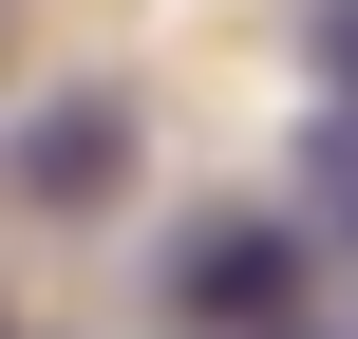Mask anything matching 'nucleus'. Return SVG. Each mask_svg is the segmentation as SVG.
Here are the masks:
<instances>
[{"label":"nucleus","mask_w":358,"mask_h":339,"mask_svg":"<svg viewBox=\"0 0 358 339\" xmlns=\"http://www.w3.org/2000/svg\"><path fill=\"white\" fill-rule=\"evenodd\" d=\"M170 283H189V321H283V302H302V245H283V226H189Z\"/></svg>","instance_id":"f257e3e1"},{"label":"nucleus","mask_w":358,"mask_h":339,"mask_svg":"<svg viewBox=\"0 0 358 339\" xmlns=\"http://www.w3.org/2000/svg\"><path fill=\"white\" fill-rule=\"evenodd\" d=\"M113 151H132V113H57V132H38V151H19V170H38V189H94V170H113Z\"/></svg>","instance_id":"f03ea898"}]
</instances>
